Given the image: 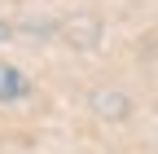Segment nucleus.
Wrapping results in <instances>:
<instances>
[{"label":"nucleus","mask_w":158,"mask_h":154,"mask_svg":"<svg viewBox=\"0 0 158 154\" xmlns=\"http://www.w3.org/2000/svg\"><path fill=\"white\" fill-rule=\"evenodd\" d=\"M0 40H5V22H0Z\"/></svg>","instance_id":"7ed1b4c3"},{"label":"nucleus","mask_w":158,"mask_h":154,"mask_svg":"<svg viewBox=\"0 0 158 154\" xmlns=\"http://www.w3.org/2000/svg\"><path fill=\"white\" fill-rule=\"evenodd\" d=\"M18 97H27L22 71H13L9 62H0V101H18Z\"/></svg>","instance_id":"f257e3e1"},{"label":"nucleus","mask_w":158,"mask_h":154,"mask_svg":"<svg viewBox=\"0 0 158 154\" xmlns=\"http://www.w3.org/2000/svg\"><path fill=\"white\" fill-rule=\"evenodd\" d=\"M92 106H97V114H114V119H123V114H127V101L118 97V92H97Z\"/></svg>","instance_id":"f03ea898"}]
</instances>
